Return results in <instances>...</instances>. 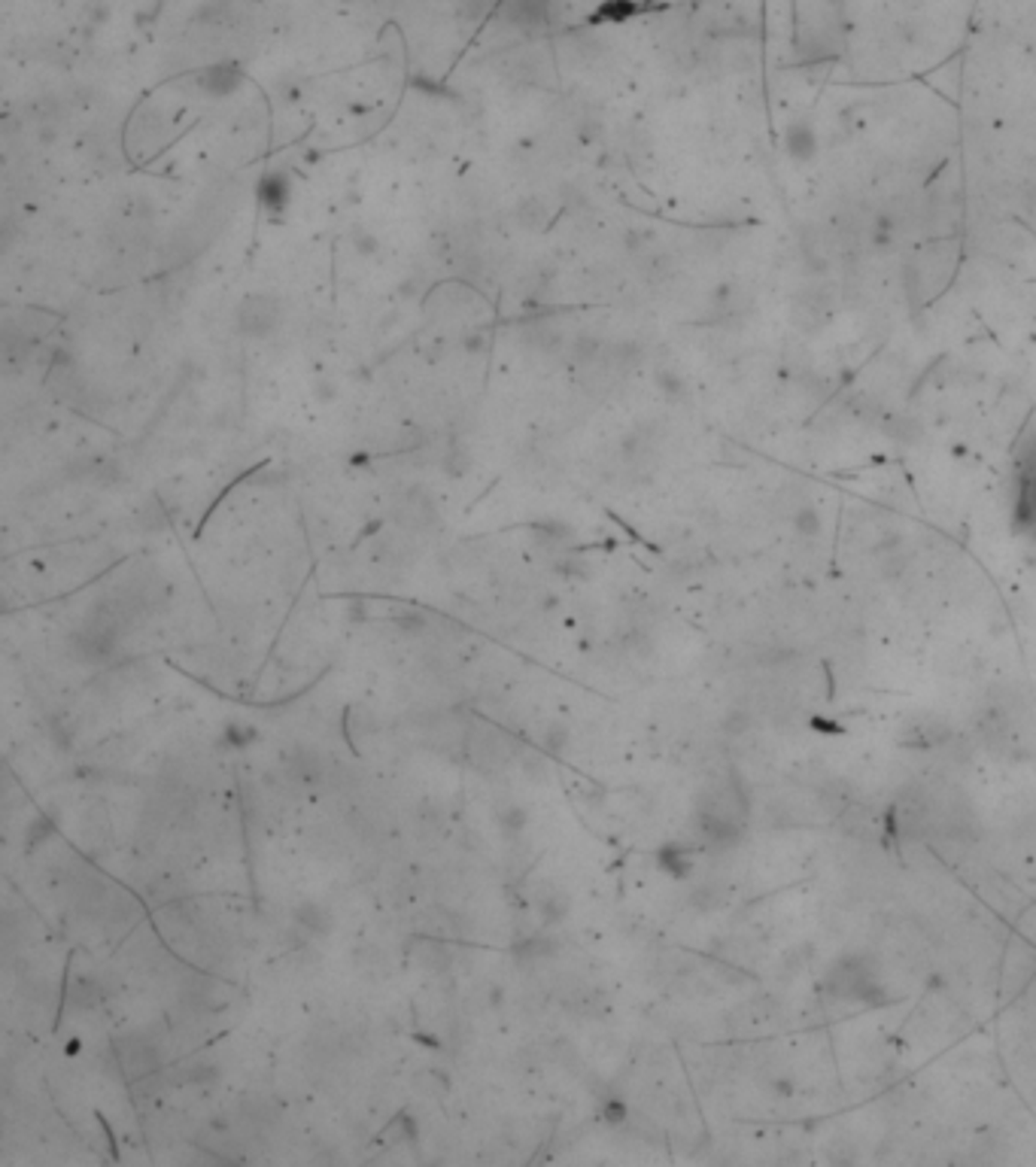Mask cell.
<instances>
[{"mask_svg":"<svg viewBox=\"0 0 1036 1167\" xmlns=\"http://www.w3.org/2000/svg\"><path fill=\"white\" fill-rule=\"evenodd\" d=\"M119 1062L132 1079L156 1073L162 1067V1036L153 1031L128 1033L119 1043Z\"/></svg>","mask_w":1036,"mask_h":1167,"instance_id":"1","label":"cell"},{"mask_svg":"<svg viewBox=\"0 0 1036 1167\" xmlns=\"http://www.w3.org/2000/svg\"><path fill=\"white\" fill-rule=\"evenodd\" d=\"M280 301L274 295H247L241 311H237V326L247 338H265L277 329L280 322Z\"/></svg>","mask_w":1036,"mask_h":1167,"instance_id":"2","label":"cell"},{"mask_svg":"<svg viewBox=\"0 0 1036 1167\" xmlns=\"http://www.w3.org/2000/svg\"><path fill=\"white\" fill-rule=\"evenodd\" d=\"M292 921H295V924H292L295 931H301L308 940H319V937L332 934V924H335L332 913H329L322 903H316V900L298 903L295 913H292Z\"/></svg>","mask_w":1036,"mask_h":1167,"instance_id":"3","label":"cell"},{"mask_svg":"<svg viewBox=\"0 0 1036 1167\" xmlns=\"http://www.w3.org/2000/svg\"><path fill=\"white\" fill-rule=\"evenodd\" d=\"M784 153L800 165L817 156V132L809 122H790L784 128Z\"/></svg>","mask_w":1036,"mask_h":1167,"instance_id":"4","label":"cell"},{"mask_svg":"<svg viewBox=\"0 0 1036 1167\" xmlns=\"http://www.w3.org/2000/svg\"><path fill=\"white\" fill-rule=\"evenodd\" d=\"M505 18L514 28H538L548 18V0H505Z\"/></svg>","mask_w":1036,"mask_h":1167,"instance_id":"5","label":"cell"},{"mask_svg":"<svg viewBox=\"0 0 1036 1167\" xmlns=\"http://www.w3.org/2000/svg\"><path fill=\"white\" fill-rule=\"evenodd\" d=\"M101 1001H104V985H101L98 976H79V979L74 982V991H71V1006H74V1009L89 1012V1009H95Z\"/></svg>","mask_w":1036,"mask_h":1167,"instance_id":"6","label":"cell"},{"mask_svg":"<svg viewBox=\"0 0 1036 1167\" xmlns=\"http://www.w3.org/2000/svg\"><path fill=\"white\" fill-rule=\"evenodd\" d=\"M414 824H417L414 830H417L420 839H435L441 833V827H444V815L438 812L435 803H423L414 812Z\"/></svg>","mask_w":1036,"mask_h":1167,"instance_id":"7","label":"cell"},{"mask_svg":"<svg viewBox=\"0 0 1036 1167\" xmlns=\"http://www.w3.org/2000/svg\"><path fill=\"white\" fill-rule=\"evenodd\" d=\"M450 952L447 948L438 943V940H429V943H423L420 945V964L426 967V970H431V972H444L447 967H450Z\"/></svg>","mask_w":1036,"mask_h":1167,"instance_id":"8","label":"cell"},{"mask_svg":"<svg viewBox=\"0 0 1036 1167\" xmlns=\"http://www.w3.org/2000/svg\"><path fill=\"white\" fill-rule=\"evenodd\" d=\"M356 967L362 970V976H365V972H380V970H386V958H383V952L377 945H359L356 948Z\"/></svg>","mask_w":1036,"mask_h":1167,"instance_id":"9","label":"cell"},{"mask_svg":"<svg viewBox=\"0 0 1036 1167\" xmlns=\"http://www.w3.org/2000/svg\"><path fill=\"white\" fill-rule=\"evenodd\" d=\"M566 736H569V730L563 727V724H556V721H548L545 727H542V733H538V739H542V748L545 751H559L566 745Z\"/></svg>","mask_w":1036,"mask_h":1167,"instance_id":"10","label":"cell"},{"mask_svg":"<svg viewBox=\"0 0 1036 1167\" xmlns=\"http://www.w3.org/2000/svg\"><path fill=\"white\" fill-rule=\"evenodd\" d=\"M793 529L800 535H806V538H812V535L821 532V517H817L814 508H800L793 514Z\"/></svg>","mask_w":1036,"mask_h":1167,"instance_id":"11","label":"cell"},{"mask_svg":"<svg viewBox=\"0 0 1036 1167\" xmlns=\"http://www.w3.org/2000/svg\"><path fill=\"white\" fill-rule=\"evenodd\" d=\"M220 1076V1067L216 1064H210V1062H192L186 1070H183V1079L186 1083H213V1079Z\"/></svg>","mask_w":1036,"mask_h":1167,"instance_id":"12","label":"cell"},{"mask_svg":"<svg viewBox=\"0 0 1036 1167\" xmlns=\"http://www.w3.org/2000/svg\"><path fill=\"white\" fill-rule=\"evenodd\" d=\"M502 827H505L508 833L523 830V827H526V812H523L520 806H511V809H505V812H502Z\"/></svg>","mask_w":1036,"mask_h":1167,"instance_id":"13","label":"cell"}]
</instances>
